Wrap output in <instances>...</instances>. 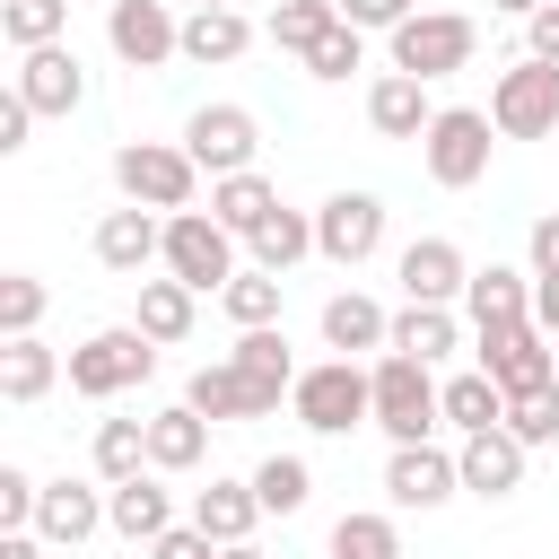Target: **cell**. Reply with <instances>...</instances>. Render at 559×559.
Here are the masks:
<instances>
[{
	"mask_svg": "<svg viewBox=\"0 0 559 559\" xmlns=\"http://www.w3.org/2000/svg\"><path fill=\"white\" fill-rule=\"evenodd\" d=\"M96 472H105V489L140 480L148 472V419H96Z\"/></svg>",
	"mask_w": 559,
	"mask_h": 559,
	"instance_id": "35",
	"label": "cell"
},
{
	"mask_svg": "<svg viewBox=\"0 0 559 559\" xmlns=\"http://www.w3.org/2000/svg\"><path fill=\"white\" fill-rule=\"evenodd\" d=\"M218 559H262V550H253V542H236V550H218Z\"/></svg>",
	"mask_w": 559,
	"mask_h": 559,
	"instance_id": "52",
	"label": "cell"
},
{
	"mask_svg": "<svg viewBox=\"0 0 559 559\" xmlns=\"http://www.w3.org/2000/svg\"><path fill=\"white\" fill-rule=\"evenodd\" d=\"M472 52H480V26L463 9H419L393 26V70H411V79H454V70H472Z\"/></svg>",
	"mask_w": 559,
	"mask_h": 559,
	"instance_id": "6",
	"label": "cell"
},
{
	"mask_svg": "<svg viewBox=\"0 0 559 559\" xmlns=\"http://www.w3.org/2000/svg\"><path fill=\"white\" fill-rule=\"evenodd\" d=\"M393 271H402V306H454L472 288V262H463L454 236H411Z\"/></svg>",
	"mask_w": 559,
	"mask_h": 559,
	"instance_id": "13",
	"label": "cell"
},
{
	"mask_svg": "<svg viewBox=\"0 0 559 559\" xmlns=\"http://www.w3.org/2000/svg\"><path fill=\"white\" fill-rule=\"evenodd\" d=\"M245 52H253V17L245 9H192L183 17V61L210 70V61H245Z\"/></svg>",
	"mask_w": 559,
	"mask_h": 559,
	"instance_id": "25",
	"label": "cell"
},
{
	"mask_svg": "<svg viewBox=\"0 0 559 559\" xmlns=\"http://www.w3.org/2000/svg\"><path fill=\"white\" fill-rule=\"evenodd\" d=\"M463 314H472V332H489V323H533V271H507V262L472 271Z\"/></svg>",
	"mask_w": 559,
	"mask_h": 559,
	"instance_id": "22",
	"label": "cell"
},
{
	"mask_svg": "<svg viewBox=\"0 0 559 559\" xmlns=\"http://www.w3.org/2000/svg\"><path fill=\"white\" fill-rule=\"evenodd\" d=\"M533 323L559 341V280H533Z\"/></svg>",
	"mask_w": 559,
	"mask_h": 559,
	"instance_id": "49",
	"label": "cell"
},
{
	"mask_svg": "<svg viewBox=\"0 0 559 559\" xmlns=\"http://www.w3.org/2000/svg\"><path fill=\"white\" fill-rule=\"evenodd\" d=\"M445 419L463 428V437H480V428H507V393L472 367V376H445Z\"/></svg>",
	"mask_w": 559,
	"mask_h": 559,
	"instance_id": "34",
	"label": "cell"
},
{
	"mask_svg": "<svg viewBox=\"0 0 559 559\" xmlns=\"http://www.w3.org/2000/svg\"><path fill=\"white\" fill-rule=\"evenodd\" d=\"M524 35H533V61H559V0H550V9H533V17H524Z\"/></svg>",
	"mask_w": 559,
	"mask_h": 559,
	"instance_id": "48",
	"label": "cell"
},
{
	"mask_svg": "<svg viewBox=\"0 0 559 559\" xmlns=\"http://www.w3.org/2000/svg\"><path fill=\"white\" fill-rule=\"evenodd\" d=\"M341 17H349L358 35H367V26H384V35H393L402 17H419V0H341Z\"/></svg>",
	"mask_w": 559,
	"mask_h": 559,
	"instance_id": "44",
	"label": "cell"
},
{
	"mask_svg": "<svg viewBox=\"0 0 559 559\" xmlns=\"http://www.w3.org/2000/svg\"><path fill=\"white\" fill-rule=\"evenodd\" d=\"M166 280H183L192 297L227 288V280H236V236H227L210 210H175V218H166Z\"/></svg>",
	"mask_w": 559,
	"mask_h": 559,
	"instance_id": "8",
	"label": "cell"
},
{
	"mask_svg": "<svg viewBox=\"0 0 559 559\" xmlns=\"http://www.w3.org/2000/svg\"><path fill=\"white\" fill-rule=\"evenodd\" d=\"M524 454H533V445H524L515 428H480V437H463L454 463H463V489H472V498H515V489H524Z\"/></svg>",
	"mask_w": 559,
	"mask_h": 559,
	"instance_id": "18",
	"label": "cell"
},
{
	"mask_svg": "<svg viewBox=\"0 0 559 559\" xmlns=\"http://www.w3.org/2000/svg\"><path fill=\"white\" fill-rule=\"evenodd\" d=\"M148 559H218V542H210L201 524H175V533H157V542H148Z\"/></svg>",
	"mask_w": 559,
	"mask_h": 559,
	"instance_id": "45",
	"label": "cell"
},
{
	"mask_svg": "<svg viewBox=\"0 0 559 559\" xmlns=\"http://www.w3.org/2000/svg\"><path fill=\"white\" fill-rule=\"evenodd\" d=\"M323 341H332L341 358H358V349H393V314H384L376 297L341 288V297H323Z\"/></svg>",
	"mask_w": 559,
	"mask_h": 559,
	"instance_id": "24",
	"label": "cell"
},
{
	"mask_svg": "<svg viewBox=\"0 0 559 559\" xmlns=\"http://www.w3.org/2000/svg\"><path fill=\"white\" fill-rule=\"evenodd\" d=\"M183 148H192V166H201L210 183H227V175H253L262 122H253L245 105H201V114L183 122Z\"/></svg>",
	"mask_w": 559,
	"mask_h": 559,
	"instance_id": "10",
	"label": "cell"
},
{
	"mask_svg": "<svg viewBox=\"0 0 559 559\" xmlns=\"http://www.w3.org/2000/svg\"><path fill=\"white\" fill-rule=\"evenodd\" d=\"M201 454H210V419L192 402H175V411L148 419V472H192Z\"/></svg>",
	"mask_w": 559,
	"mask_h": 559,
	"instance_id": "27",
	"label": "cell"
},
{
	"mask_svg": "<svg viewBox=\"0 0 559 559\" xmlns=\"http://www.w3.org/2000/svg\"><path fill=\"white\" fill-rule=\"evenodd\" d=\"M192 524H201L218 550L253 542V524H262V498H253V480H210V489H192Z\"/></svg>",
	"mask_w": 559,
	"mask_h": 559,
	"instance_id": "23",
	"label": "cell"
},
{
	"mask_svg": "<svg viewBox=\"0 0 559 559\" xmlns=\"http://www.w3.org/2000/svg\"><path fill=\"white\" fill-rule=\"evenodd\" d=\"M52 384H61V358H52L35 332H26V341H0V402H9V411L44 402Z\"/></svg>",
	"mask_w": 559,
	"mask_h": 559,
	"instance_id": "26",
	"label": "cell"
},
{
	"mask_svg": "<svg viewBox=\"0 0 559 559\" xmlns=\"http://www.w3.org/2000/svg\"><path fill=\"white\" fill-rule=\"evenodd\" d=\"M332 559H402V533H393V515H367V507H349V515L332 524Z\"/></svg>",
	"mask_w": 559,
	"mask_h": 559,
	"instance_id": "39",
	"label": "cell"
},
{
	"mask_svg": "<svg viewBox=\"0 0 559 559\" xmlns=\"http://www.w3.org/2000/svg\"><path fill=\"white\" fill-rule=\"evenodd\" d=\"M148 376H157V341L140 323H105V332H87L70 349V393H87V402H114V393H131Z\"/></svg>",
	"mask_w": 559,
	"mask_h": 559,
	"instance_id": "3",
	"label": "cell"
},
{
	"mask_svg": "<svg viewBox=\"0 0 559 559\" xmlns=\"http://www.w3.org/2000/svg\"><path fill=\"white\" fill-rule=\"evenodd\" d=\"M367 122H376L384 140H428V122H437V105H428V79H411V70H384V79L367 87Z\"/></svg>",
	"mask_w": 559,
	"mask_h": 559,
	"instance_id": "20",
	"label": "cell"
},
{
	"mask_svg": "<svg viewBox=\"0 0 559 559\" xmlns=\"http://www.w3.org/2000/svg\"><path fill=\"white\" fill-rule=\"evenodd\" d=\"M454 341H463L454 306H402V314H393V349H402V358H419V367L454 358Z\"/></svg>",
	"mask_w": 559,
	"mask_h": 559,
	"instance_id": "30",
	"label": "cell"
},
{
	"mask_svg": "<svg viewBox=\"0 0 559 559\" xmlns=\"http://www.w3.org/2000/svg\"><path fill=\"white\" fill-rule=\"evenodd\" d=\"M489 122L498 140H550L559 131V61H507L498 87H489Z\"/></svg>",
	"mask_w": 559,
	"mask_h": 559,
	"instance_id": "7",
	"label": "cell"
},
{
	"mask_svg": "<svg viewBox=\"0 0 559 559\" xmlns=\"http://www.w3.org/2000/svg\"><path fill=\"white\" fill-rule=\"evenodd\" d=\"M35 498H44V480H35V472H17V463H0V524H9V533H26V524H35Z\"/></svg>",
	"mask_w": 559,
	"mask_h": 559,
	"instance_id": "43",
	"label": "cell"
},
{
	"mask_svg": "<svg viewBox=\"0 0 559 559\" xmlns=\"http://www.w3.org/2000/svg\"><path fill=\"white\" fill-rule=\"evenodd\" d=\"M105 9H114V0H105Z\"/></svg>",
	"mask_w": 559,
	"mask_h": 559,
	"instance_id": "54",
	"label": "cell"
},
{
	"mask_svg": "<svg viewBox=\"0 0 559 559\" xmlns=\"http://www.w3.org/2000/svg\"><path fill=\"white\" fill-rule=\"evenodd\" d=\"M192 9H236V0H192Z\"/></svg>",
	"mask_w": 559,
	"mask_h": 559,
	"instance_id": "53",
	"label": "cell"
},
{
	"mask_svg": "<svg viewBox=\"0 0 559 559\" xmlns=\"http://www.w3.org/2000/svg\"><path fill=\"white\" fill-rule=\"evenodd\" d=\"M35 323H44V280L9 271V280H0V332H9V341H26Z\"/></svg>",
	"mask_w": 559,
	"mask_h": 559,
	"instance_id": "41",
	"label": "cell"
},
{
	"mask_svg": "<svg viewBox=\"0 0 559 559\" xmlns=\"http://www.w3.org/2000/svg\"><path fill=\"white\" fill-rule=\"evenodd\" d=\"M358 61H367V35H358L349 17H341V26H332V35L314 44V52H306V70H314V79H349Z\"/></svg>",
	"mask_w": 559,
	"mask_h": 559,
	"instance_id": "42",
	"label": "cell"
},
{
	"mask_svg": "<svg viewBox=\"0 0 559 559\" xmlns=\"http://www.w3.org/2000/svg\"><path fill=\"white\" fill-rule=\"evenodd\" d=\"M35 542H44V533H9V542H0V559H44Z\"/></svg>",
	"mask_w": 559,
	"mask_h": 559,
	"instance_id": "50",
	"label": "cell"
},
{
	"mask_svg": "<svg viewBox=\"0 0 559 559\" xmlns=\"http://www.w3.org/2000/svg\"><path fill=\"white\" fill-rule=\"evenodd\" d=\"M192 288L183 280H140V332L157 341V349H175V341H192Z\"/></svg>",
	"mask_w": 559,
	"mask_h": 559,
	"instance_id": "31",
	"label": "cell"
},
{
	"mask_svg": "<svg viewBox=\"0 0 559 559\" xmlns=\"http://www.w3.org/2000/svg\"><path fill=\"white\" fill-rule=\"evenodd\" d=\"M253 498H262V515H297V507L314 498L306 454H271V463H253Z\"/></svg>",
	"mask_w": 559,
	"mask_h": 559,
	"instance_id": "36",
	"label": "cell"
},
{
	"mask_svg": "<svg viewBox=\"0 0 559 559\" xmlns=\"http://www.w3.org/2000/svg\"><path fill=\"white\" fill-rule=\"evenodd\" d=\"M105 44H114L131 70H157V61L183 52V17H175L166 0H114V9H105Z\"/></svg>",
	"mask_w": 559,
	"mask_h": 559,
	"instance_id": "12",
	"label": "cell"
},
{
	"mask_svg": "<svg viewBox=\"0 0 559 559\" xmlns=\"http://www.w3.org/2000/svg\"><path fill=\"white\" fill-rule=\"evenodd\" d=\"M96 262H105L114 280H140L148 262H166V218L140 210V201L105 210V218H96Z\"/></svg>",
	"mask_w": 559,
	"mask_h": 559,
	"instance_id": "14",
	"label": "cell"
},
{
	"mask_svg": "<svg viewBox=\"0 0 559 559\" xmlns=\"http://www.w3.org/2000/svg\"><path fill=\"white\" fill-rule=\"evenodd\" d=\"M26 105H35V122L44 114H79V96H87V70H79V52L70 44H44V52H17V79H9Z\"/></svg>",
	"mask_w": 559,
	"mask_h": 559,
	"instance_id": "17",
	"label": "cell"
},
{
	"mask_svg": "<svg viewBox=\"0 0 559 559\" xmlns=\"http://www.w3.org/2000/svg\"><path fill=\"white\" fill-rule=\"evenodd\" d=\"M507 428H515L524 445H559V384H542V393H515V402H507Z\"/></svg>",
	"mask_w": 559,
	"mask_h": 559,
	"instance_id": "40",
	"label": "cell"
},
{
	"mask_svg": "<svg viewBox=\"0 0 559 559\" xmlns=\"http://www.w3.org/2000/svg\"><path fill=\"white\" fill-rule=\"evenodd\" d=\"M367 376H376V428H384L393 445H428V428L445 419V384H437V367L384 349Z\"/></svg>",
	"mask_w": 559,
	"mask_h": 559,
	"instance_id": "2",
	"label": "cell"
},
{
	"mask_svg": "<svg viewBox=\"0 0 559 559\" xmlns=\"http://www.w3.org/2000/svg\"><path fill=\"white\" fill-rule=\"evenodd\" d=\"M376 245H384V201H376V192H332V201L314 210V253H323V262L358 271Z\"/></svg>",
	"mask_w": 559,
	"mask_h": 559,
	"instance_id": "11",
	"label": "cell"
},
{
	"mask_svg": "<svg viewBox=\"0 0 559 559\" xmlns=\"http://www.w3.org/2000/svg\"><path fill=\"white\" fill-rule=\"evenodd\" d=\"M26 131H35V105L9 87V96H0V157H17V148H26Z\"/></svg>",
	"mask_w": 559,
	"mask_h": 559,
	"instance_id": "46",
	"label": "cell"
},
{
	"mask_svg": "<svg viewBox=\"0 0 559 559\" xmlns=\"http://www.w3.org/2000/svg\"><path fill=\"white\" fill-rule=\"evenodd\" d=\"M245 245H253V271H271V280H280L288 262H306V253H314V218L280 201V210H271V218H262V227H253Z\"/></svg>",
	"mask_w": 559,
	"mask_h": 559,
	"instance_id": "29",
	"label": "cell"
},
{
	"mask_svg": "<svg viewBox=\"0 0 559 559\" xmlns=\"http://www.w3.org/2000/svg\"><path fill=\"white\" fill-rule=\"evenodd\" d=\"M332 26H341V0H280L262 35H271L280 52H297V61H306V52H314V44L332 35Z\"/></svg>",
	"mask_w": 559,
	"mask_h": 559,
	"instance_id": "32",
	"label": "cell"
},
{
	"mask_svg": "<svg viewBox=\"0 0 559 559\" xmlns=\"http://www.w3.org/2000/svg\"><path fill=\"white\" fill-rule=\"evenodd\" d=\"M61 26H70V0H0V35H9L17 52L61 44Z\"/></svg>",
	"mask_w": 559,
	"mask_h": 559,
	"instance_id": "37",
	"label": "cell"
},
{
	"mask_svg": "<svg viewBox=\"0 0 559 559\" xmlns=\"http://www.w3.org/2000/svg\"><path fill=\"white\" fill-rule=\"evenodd\" d=\"M489 148H498V122H489L480 105H437V122H428V140H419V166H428V183L472 192V183L489 175Z\"/></svg>",
	"mask_w": 559,
	"mask_h": 559,
	"instance_id": "5",
	"label": "cell"
},
{
	"mask_svg": "<svg viewBox=\"0 0 559 559\" xmlns=\"http://www.w3.org/2000/svg\"><path fill=\"white\" fill-rule=\"evenodd\" d=\"M96 524H105V489H87V480H44V498H35V533H44V542L79 550Z\"/></svg>",
	"mask_w": 559,
	"mask_h": 559,
	"instance_id": "21",
	"label": "cell"
},
{
	"mask_svg": "<svg viewBox=\"0 0 559 559\" xmlns=\"http://www.w3.org/2000/svg\"><path fill=\"white\" fill-rule=\"evenodd\" d=\"M271 210H280V183H271L262 166H253V175H227V183H210V218H218L227 236H253Z\"/></svg>",
	"mask_w": 559,
	"mask_h": 559,
	"instance_id": "28",
	"label": "cell"
},
{
	"mask_svg": "<svg viewBox=\"0 0 559 559\" xmlns=\"http://www.w3.org/2000/svg\"><path fill=\"white\" fill-rule=\"evenodd\" d=\"M454 489H463V463H454L445 445H393V463H384V498H393V507H419V515H428V507H445Z\"/></svg>",
	"mask_w": 559,
	"mask_h": 559,
	"instance_id": "16",
	"label": "cell"
},
{
	"mask_svg": "<svg viewBox=\"0 0 559 559\" xmlns=\"http://www.w3.org/2000/svg\"><path fill=\"white\" fill-rule=\"evenodd\" d=\"M524 245H533V280H559V210H542Z\"/></svg>",
	"mask_w": 559,
	"mask_h": 559,
	"instance_id": "47",
	"label": "cell"
},
{
	"mask_svg": "<svg viewBox=\"0 0 559 559\" xmlns=\"http://www.w3.org/2000/svg\"><path fill=\"white\" fill-rule=\"evenodd\" d=\"M114 183H122V201H140V210L175 218V210H192L201 166H192V148H183V140H122V148H114Z\"/></svg>",
	"mask_w": 559,
	"mask_h": 559,
	"instance_id": "1",
	"label": "cell"
},
{
	"mask_svg": "<svg viewBox=\"0 0 559 559\" xmlns=\"http://www.w3.org/2000/svg\"><path fill=\"white\" fill-rule=\"evenodd\" d=\"M489 9H507V17H533V9H550V0H489Z\"/></svg>",
	"mask_w": 559,
	"mask_h": 559,
	"instance_id": "51",
	"label": "cell"
},
{
	"mask_svg": "<svg viewBox=\"0 0 559 559\" xmlns=\"http://www.w3.org/2000/svg\"><path fill=\"white\" fill-rule=\"evenodd\" d=\"M288 411H297L314 437H349V428H367V419H376V376H367L358 358H323V367H306V376H297Z\"/></svg>",
	"mask_w": 559,
	"mask_h": 559,
	"instance_id": "4",
	"label": "cell"
},
{
	"mask_svg": "<svg viewBox=\"0 0 559 559\" xmlns=\"http://www.w3.org/2000/svg\"><path fill=\"white\" fill-rule=\"evenodd\" d=\"M227 358H236V367H245L253 384H280V393H297V376H306V367L288 358L280 323H262V332H236V349H227Z\"/></svg>",
	"mask_w": 559,
	"mask_h": 559,
	"instance_id": "33",
	"label": "cell"
},
{
	"mask_svg": "<svg viewBox=\"0 0 559 559\" xmlns=\"http://www.w3.org/2000/svg\"><path fill=\"white\" fill-rule=\"evenodd\" d=\"M105 524H114L131 550H148L157 533H175V498L157 489V472H140V480H114V489H105Z\"/></svg>",
	"mask_w": 559,
	"mask_h": 559,
	"instance_id": "19",
	"label": "cell"
},
{
	"mask_svg": "<svg viewBox=\"0 0 559 559\" xmlns=\"http://www.w3.org/2000/svg\"><path fill=\"white\" fill-rule=\"evenodd\" d=\"M480 376L515 402V393H542V384H559V341L542 332V323H489L480 332Z\"/></svg>",
	"mask_w": 559,
	"mask_h": 559,
	"instance_id": "9",
	"label": "cell"
},
{
	"mask_svg": "<svg viewBox=\"0 0 559 559\" xmlns=\"http://www.w3.org/2000/svg\"><path fill=\"white\" fill-rule=\"evenodd\" d=\"M218 306H227L236 332H262V323H280V280H271V271H236V280L218 288Z\"/></svg>",
	"mask_w": 559,
	"mask_h": 559,
	"instance_id": "38",
	"label": "cell"
},
{
	"mask_svg": "<svg viewBox=\"0 0 559 559\" xmlns=\"http://www.w3.org/2000/svg\"><path fill=\"white\" fill-rule=\"evenodd\" d=\"M183 402H192V411H201V419L218 428V419H271V411H280L288 393H280V384H253V376H245L236 358H218V367H201V376L183 384Z\"/></svg>",
	"mask_w": 559,
	"mask_h": 559,
	"instance_id": "15",
	"label": "cell"
}]
</instances>
